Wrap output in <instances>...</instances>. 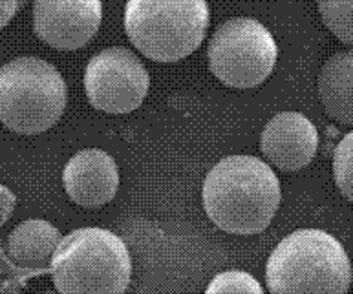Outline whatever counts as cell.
<instances>
[{
  "label": "cell",
  "instance_id": "obj_3",
  "mask_svg": "<svg viewBox=\"0 0 353 294\" xmlns=\"http://www.w3.org/2000/svg\"><path fill=\"white\" fill-rule=\"evenodd\" d=\"M50 269L59 294H123L130 284L132 260L114 232L83 227L61 240Z\"/></svg>",
  "mask_w": 353,
  "mask_h": 294
},
{
  "label": "cell",
  "instance_id": "obj_14",
  "mask_svg": "<svg viewBox=\"0 0 353 294\" xmlns=\"http://www.w3.org/2000/svg\"><path fill=\"white\" fill-rule=\"evenodd\" d=\"M205 294H264V289L253 274L234 269L216 274L207 285Z\"/></svg>",
  "mask_w": 353,
  "mask_h": 294
},
{
  "label": "cell",
  "instance_id": "obj_8",
  "mask_svg": "<svg viewBox=\"0 0 353 294\" xmlns=\"http://www.w3.org/2000/svg\"><path fill=\"white\" fill-rule=\"evenodd\" d=\"M101 21V0H33V32L61 52L86 46L95 37Z\"/></svg>",
  "mask_w": 353,
  "mask_h": 294
},
{
  "label": "cell",
  "instance_id": "obj_7",
  "mask_svg": "<svg viewBox=\"0 0 353 294\" xmlns=\"http://www.w3.org/2000/svg\"><path fill=\"white\" fill-rule=\"evenodd\" d=\"M150 88L145 64L127 48H106L90 59L85 92L90 105L106 114H128L143 105Z\"/></svg>",
  "mask_w": 353,
  "mask_h": 294
},
{
  "label": "cell",
  "instance_id": "obj_11",
  "mask_svg": "<svg viewBox=\"0 0 353 294\" xmlns=\"http://www.w3.org/2000/svg\"><path fill=\"white\" fill-rule=\"evenodd\" d=\"M61 240V231L48 221H22L8 236V254L19 267L43 271L52 265Z\"/></svg>",
  "mask_w": 353,
  "mask_h": 294
},
{
  "label": "cell",
  "instance_id": "obj_1",
  "mask_svg": "<svg viewBox=\"0 0 353 294\" xmlns=\"http://www.w3.org/2000/svg\"><path fill=\"white\" fill-rule=\"evenodd\" d=\"M201 200L209 220L229 234L264 232L282 201L273 168L254 156H229L207 174Z\"/></svg>",
  "mask_w": 353,
  "mask_h": 294
},
{
  "label": "cell",
  "instance_id": "obj_17",
  "mask_svg": "<svg viewBox=\"0 0 353 294\" xmlns=\"http://www.w3.org/2000/svg\"><path fill=\"white\" fill-rule=\"evenodd\" d=\"M22 0H0V30L10 24L15 13L21 10Z\"/></svg>",
  "mask_w": 353,
  "mask_h": 294
},
{
  "label": "cell",
  "instance_id": "obj_5",
  "mask_svg": "<svg viewBox=\"0 0 353 294\" xmlns=\"http://www.w3.org/2000/svg\"><path fill=\"white\" fill-rule=\"evenodd\" d=\"M68 88L53 64L19 57L0 68V123L21 136H37L57 125Z\"/></svg>",
  "mask_w": 353,
  "mask_h": 294
},
{
  "label": "cell",
  "instance_id": "obj_18",
  "mask_svg": "<svg viewBox=\"0 0 353 294\" xmlns=\"http://www.w3.org/2000/svg\"><path fill=\"white\" fill-rule=\"evenodd\" d=\"M30 2H32V0H22V6H21V8H24V6H28V4H30Z\"/></svg>",
  "mask_w": 353,
  "mask_h": 294
},
{
  "label": "cell",
  "instance_id": "obj_15",
  "mask_svg": "<svg viewBox=\"0 0 353 294\" xmlns=\"http://www.w3.org/2000/svg\"><path fill=\"white\" fill-rule=\"evenodd\" d=\"M333 178L341 194L353 201V132L346 134L335 148Z\"/></svg>",
  "mask_w": 353,
  "mask_h": 294
},
{
  "label": "cell",
  "instance_id": "obj_2",
  "mask_svg": "<svg viewBox=\"0 0 353 294\" xmlns=\"http://www.w3.org/2000/svg\"><path fill=\"white\" fill-rule=\"evenodd\" d=\"M352 263L337 238L319 229L291 232L265 265L271 294H346Z\"/></svg>",
  "mask_w": 353,
  "mask_h": 294
},
{
  "label": "cell",
  "instance_id": "obj_10",
  "mask_svg": "<svg viewBox=\"0 0 353 294\" xmlns=\"http://www.w3.org/2000/svg\"><path fill=\"white\" fill-rule=\"evenodd\" d=\"M63 185L75 205L95 209L116 198L119 170L110 154L86 148L70 159L63 170Z\"/></svg>",
  "mask_w": 353,
  "mask_h": 294
},
{
  "label": "cell",
  "instance_id": "obj_16",
  "mask_svg": "<svg viewBox=\"0 0 353 294\" xmlns=\"http://www.w3.org/2000/svg\"><path fill=\"white\" fill-rule=\"evenodd\" d=\"M15 203L17 198L13 196V192L0 185V227L10 220L11 212L15 209Z\"/></svg>",
  "mask_w": 353,
  "mask_h": 294
},
{
  "label": "cell",
  "instance_id": "obj_13",
  "mask_svg": "<svg viewBox=\"0 0 353 294\" xmlns=\"http://www.w3.org/2000/svg\"><path fill=\"white\" fill-rule=\"evenodd\" d=\"M324 26L341 42L353 46V0H316Z\"/></svg>",
  "mask_w": 353,
  "mask_h": 294
},
{
  "label": "cell",
  "instance_id": "obj_4",
  "mask_svg": "<svg viewBox=\"0 0 353 294\" xmlns=\"http://www.w3.org/2000/svg\"><path fill=\"white\" fill-rule=\"evenodd\" d=\"M211 22L207 0H127L125 32L156 63H178L196 52Z\"/></svg>",
  "mask_w": 353,
  "mask_h": 294
},
{
  "label": "cell",
  "instance_id": "obj_6",
  "mask_svg": "<svg viewBox=\"0 0 353 294\" xmlns=\"http://www.w3.org/2000/svg\"><path fill=\"white\" fill-rule=\"evenodd\" d=\"M207 59L216 79L231 88L249 90L271 75L279 46L262 22L236 17L218 26L207 48Z\"/></svg>",
  "mask_w": 353,
  "mask_h": 294
},
{
  "label": "cell",
  "instance_id": "obj_19",
  "mask_svg": "<svg viewBox=\"0 0 353 294\" xmlns=\"http://www.w3.org/2000/svg\"><path fill=\"white\" fill-rule=\"evenodd\" d=\"M41 294H59V293H50V291H48V293H41Z\"/></svg>",
  "mask_w": 353,
  "mask_h": 294
},
{
  "label": "cell",
  "instance_id": "obj_12",
  "mask_svg": "<svg viewBox=\"0 0 353 294\" xmlns=\"http://www.w3.org/2000/svg\"><path fill=\"white\" fill-rule=\"evenodd\" d=\"M319 97L327 116L353 126V50L327 59L319 74Z\"/></svg>",
  "mask_w": 353,
  "mask_h": 294
},
{
  "label": "cell",
  "instance_id": "obj_9",
  "mask_svg": "<svg viewBox=\"0 0 353 294\" xmlns=\"http://www.w3.org/2000/svg\"><path fill=\"white\" fill-rule=\"evenodd\" d=\"M319 132L304 114L282 112L264 126L260 148L269 163L284 172H296L313 161Z\"/></svg>",
  "mask_w": 353,
  "mask_h": 294
}]
</instances>
